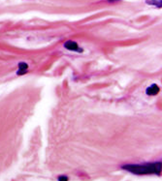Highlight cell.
I'll return each mask as SVG.
<instances>
[{"mask_svg": "<svg viewBox=\"0 0 162 181\" xmlns=\"http://www.w3.org/2000/svg\"><path fill=\"white\" fill-rule=\"evenodd\" d=\"M123 170H125L131 173L138 174H160L161 172V163H148L143 165H125L122 166Z\"/></svg>", "mask_w": 162, "mask_h": 181, "instance_id": "1", "label": "cell"}, {"mask_svg": "<svg viewBox=\"0 0 162 181\" xmlns=\"http://www.w3.org/2000/svg\"><path fill=\"white\" fill-rule=\"evenodd\" d=\"M64 47L66 50L72 51H82V50L79 49L78 44L76 43V42H74V41H67V42H65Z\"/></svg>", "mask_w": 162, "mask_h": 181, "instance_id": "2", "label": "cell"}, {"mask_svg": "<svg viewBox=\"0 0 162 181\" xmlns=\"http://www.w3.org/2000/svg\"><path fill=\"white\" fill-rule=\"evenodd\" d=\"M160 91V88L159 86L157 85V84H152L151 86H148L146 90V93L148 95V96H154L158 94V92Z\"/></svg>", "mask_w": 162, "mask_h": 181, "instance_id": "3", "label": "cell"}, {"mask_svg": "<svg viewBox=\"0 0 162 181\" xmlns=\"http://www.w3.org/2000/svg\"><path fill=\"white\" fill-rule=\"evenodd\" d=\"M28 70V64L26 62H21L18 63V71L17 72V75L18 76H22Z\"/></svg>", "mask_w": 162, "mask_h": 181, "instance_id": "4", "label": "cell"}, {"mask_svg": "<svg viewBox=\"0 0 162 181\" xmlns=\"http://www.w3.org/2000/svg\"><path fill=\"white\" fill-rule=\"evenodd\" d=\"M146 2L148 5H152L155 6V7L161 8V0H147Z\"/></svg>", "mask_w": 162, "mask_h": 181, "instance_id": "5", "label": "cell"}, {"mask_svg": "<svg viewBox=\"0 0 162 181\" xmlns=\"http://www.w3.org/2000/svg\"><path fill=\"white\" fill-rule=\"evenodd\" d=\"M58 181H68V177L66 175H60L58 176Z\"/></svg>", "mask_w": 162, "mask_h": 181, "instance_id": "6", "label": "cell"}, {"mask_svg": "<svg viewBox=\"0 0 162 181\" xmlns=\"http://www.w3.org/2000/svg\"><path fill=\"white\" fill-rule=\"evenodd\" d=\"M108 2L110 3H114V2H118V1H121V0H107Z\"/></svg>", "mask_w": 162, "mask_h": 181, "instance_id": "7", "label": "cell"}]
</instances>
